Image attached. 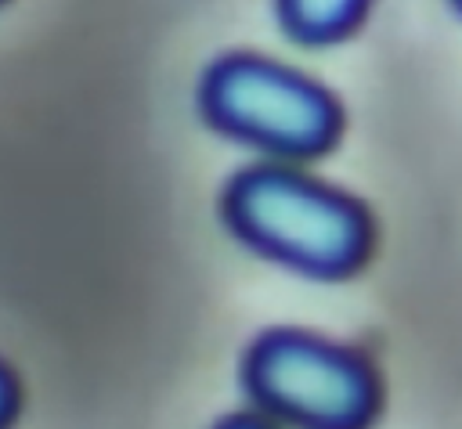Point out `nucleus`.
Here are the masks:
<instances>
[{"instance_id":"nucleus-7","label":"nucleus","mask_w":462,"mask_h":429,"mask_svg":"<svg viewBox=\"0 0 462 429\" xmlns=\"http://www.w3.org/2000/svg\"><path fill=\"white\" fill-rule=\"evenodd\" d=\"M455 7H458V11H462V0H455Z\"/></svg>"},{"instance_id":"nucleus-1","label":"nucleus","mask_w":462,"mask_h":429,"mask_svg":"<svg viewBox=\"0 0 462 429\" xmlns=\"http://www.w3.org/2000/svg\"><path fill=\"white\" fill-rule=\"evenodd\" d=\"M224 220L249 249L314 278H343L368 252L365 209L285 166L242 169L224 191Z\"/></svg>"},{"instance_id":"nucleus-6","label":"nucleus","mask_w":462,"mask_h":429,"mask_svg":"<svg viewBox=\"0 0 462 429\" xmlns=\"http://www.w3.org/2000/svg\"><path fill=\"white\" fill-rule=\"evenodd\" d=\"M213 429H274V425H271V418H263V415L242 411V415H227V418L217 422Z\"/></svg>"},{"instance_id":"nucleus-5","label":"nucleus","mask_w":462,"mask_h":429,"mask_svg":"<svg viewBox=\"0 0 462 429\" xmlns=\"http://www.w3.org/2000/svg\"><path fill=\"white\" fill-rule=\"evenodd\" d=\"M14 404H18V386H14L11 371L0 364V429H7V422L14 415Z\"/></svg>"},{"instance_id":"nucleus-2","label":"nucleus","mask_w":462,"mask_h":429,"mask_svg":"<svg viewBox=\"0 0 462 429\" xmlns=\"http://www.w3.org/2000/svg\"><path fill=\"white\" fill-rule=\"evenodd\" d=\"M249 397L267 418L296 429H365L379 386L365 357L307 332H263L242 361Z\"/></svg>"},{"instance_id":"nucleus-4","label":"nucleus","mask_w":462,"mask_h":429,"mask_svg":"<svg viewBox=\"0 0 462 429\" xmlns=\"http://www.w3.org/2000/svg\"><path fill=\"white\" fill-rule=\"evenodd\" d=\"M361 7L365 0H278L285 29L307 43H325L343 36L357 22Z\"/></svg>"},{"instance_id":"nucleus-3","label":"nucleus","mask_w":462,"mask_h":429,"mask_svg":"<svg viewBox=\"0 0 462 429\" xmlns=\"http://www.w3.org/2000/svg\"><path fill=\"white\" fill-rule=\"evenodd\" d=\"M202 108L224 133L285 159L325 151L339 130L336 105L321 87L249 54H231L206 72Z\"/></svg>"}]
</instances>
